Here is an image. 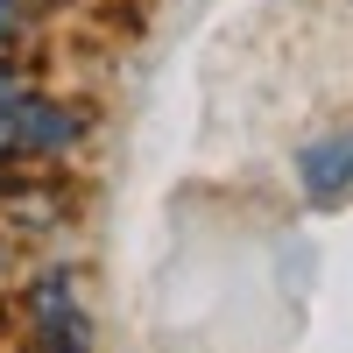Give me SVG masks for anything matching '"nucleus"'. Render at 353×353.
Instances as JSON below:
<instances>
[{
    "label": "nucleus",
    "mask_w": 353,
    "mask_h": 353,
    "mask_svg": "<svg viewBox=\"0 0 353 353\" xmlns=\"http://www.w3.org/2000/svg\"><path fill=\"white\" fill-rule=\"evenodd\" d=\"M21 318L36 353H92V311L78 297V269H43L21 297Z\"/></svg>",
    "instance_id": "nucleus-1"
},
{
    "label": "nucleus",
    "mask_w": 353,
    "mask_h": 353,
    "mask_svg": "<svg viewBox=\"0 0 353 353\" xmlns=\"http://www.w3.org/2000/svg\"><path fill=\"white\" fill-rule=\"evenodd\" d=\"M0 128H8L14 156H64V149H78V141H85V113L21 85V92L8 99V113H0Z\"/></svg>",
    "instance_id": "nucleus-2"
},
{
    "label": "nucleus",
    "mask_w": 353,
    "mask_h": 353,
    "mask_svg": "<svg viewBox=\"0 0 353 353\" xmlns=\"http://www.w3.org/2000/svg\"><path fill=\"white\" fill-rule=\"evenodd\" d=\"M297 184H304L311 205H346V198H353V128H332V134L304 141Z\"/></svg>",
    "instance_id": "nucleus-3"
},
{
    "label": "nucleus",
    "mask_w": 353,
    "mask_h": 353,
    "mask_svg": "<svg viewBox=\"0 0 353 353\" xmlns=\"http://www.w3.org/2000/svg\"><path fill=\"white\" fill-rule=\"evenodd\" d=\"M21 36V0H0V43Z\"/></svg>",
    "instance_id": "nucleus-4"
},
{
    "label": "nucleus",
    "mask_w": 353,
    "mask_h": 353,
    "mask_svg": "<svg viewBox=\"0 0 353 353\" xmlns=\"http://www.w3.org/2000/svg\"><path fill=\"white\" fill-rule=\"evenodd\" d=\"M21 92V71H8V64H0V113H8V99Z\"/></svg>",
    "instance_id": "nucleus-5"
},
{
    "label": "nucleus",
    "mask_w": 353,
    "mask_h": 353,
    "mask_svg": "<svg viewBox=\"0 0 353 353\" xmlns=\"http://www.w3.org/2000/svg\"><path fill=\"white\" fill-rule=\"evenodd\" d=\"M8 156H14V141H8V128H0V176H8Z\"/></svg>",
    "instance_id": "nucleus-6"
}]
</instances>
